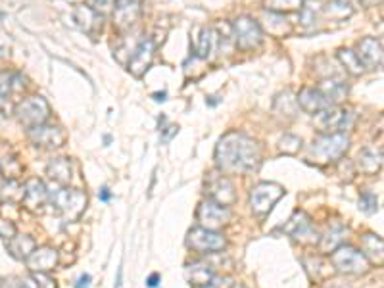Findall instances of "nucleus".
I'll use <instances>...</instances> for the list:
<instances>
[{
    "label": "nucleus",
    "instance_id": "1",
    "mask_svg": "<svg viewBox=\"0 0 384 288\" xmlns=\"http://www.w3.org/2000/svg\"><path fill=\"white\" fill-rule=\"evenodd\" d=\"M215 163L223 173H250L262 163V148L252 136L230 131L217 143Z\"/></svg>",
    "mask_w": 384,
    "mask_h": 288
},
{
    "label": "nucleus",
    "instance_id": "2",
    "mask_svg": "<svg viewBox=\"0 0 384 288\" xmlns=\"http://www.w3.org/2000/svg\"><path fill=\"white\" fill-rule=\"evenodd\" d=\"M350 148V136L344 133H327L317 136L309 146V160L316 163H331L340 160Z\"/></svg>",
    "mask_w": 384,
    "mask_h": 288
},
{
    "label": "nucleus",
    "instance_id": "3",
    "mask_svg": "<svg viewBox=\"0 0 384 288\" xmlns=\"http://www.w3.org/2000/svg\"><path fill=\"white\" fill-rule=\"evenodd\" d=\"M16 119L19 125L27 129L44 125V121L51 118V106L43 96H29L16 106Z\"/></svg>",
    "mask_w": 384,
    "mask_h": 288
},
{
    "label": "nucleus",
    "instance_id": "4",
    "mask_svg": "<svg viewBox=\"0 0 384 288\" xmlns=\"http://www.w3.org/2000/svg\"><path fill=\"white\" fill-rule=\"evenodd\" d=\"M52 206L68 221H75L86 208V195L77 188H58L51 195Z\"/></svg>",
    "mask_w": 384,
    "mask_h": 288
},
{
    "label": "nucleus",
    "instance_id": "5",
    "mask_svg": "<svg viewBox=\"0 0 384 288\" xmlns=\"http://www.w3.org/2000/svg\"><path fill=\"white\" fill-rule=\"evenodd\" d=\"M331 263L338 273L344 275H365L369 271V262L365 255L351 246L336 248L331 255Z\"/></svg>",
    "mask_w": 384,
    "mask_h": 288
},
{
    "label": "nucleus",
    "instance_id": "6",
    "mask_svg": "<svg viewBox=\"0 0 384 288\" xmlns=\"http://www.w3.org/2000/svg\"><path fill=\"white\" fill-rule=\"evenodd\" d=\"M232 37L240 51H254L264 41V31L254 17L240 16L232 21Z\"/></svg>",
    "mask_w": 384,
    "mask_h": 288
},
{
    "label": "nucleus",
    "instance_id": "7",
    "mask_svg": "<svg viewBox=\"0 0 384 288\" xmlns=\"http://www.w3.org/2000/svg\"><path fill=\"white\" fill-rule=\"evenodd\" d=\"M354 111L348 108H338V106H331L327 110L316 114V125L319 131L327 133H344L346 129L354 125Z\"/></svg>",
    "mask_w": 384,
    "mask_h": 288
},
{
    "label": "nucleus",
    "instance_id": "8",
    "mask_svg": "<svg viewBox=\"0 0 384 288\" xmlns=\"http://www.w3.org/2000/svg\"><path fill=\"white\" fill-rule=\"evenodd\" d=\"M284 196V188L277 183H259L250 192V206L252 212L257 215H265L273 208L275 204Z\"/></svg>",
    "mask_w": 384,
    "mask_h": 288
},
{
    "label": "nucleus",
    "instance_id": "9",
    "mask_svg": "<svg viewBox=\"0 0 384 288\" xmlns=\"http://www.w3.org/2000/svg\"><path fill=\"white\" fill-rule=\"evenodd\" d=\"M187 246L200 252V254H215V252H221L223 248L227 246V240L217 231L196 227V229L188 233Z\"/></svg>",
    "mask_w": 384,
    "mask_h": 288
},
{
    "label": "nucleus",
    "instance_id": "10",
    "mask_svg": "<svg viewBox=\"0 0 384 288\" xmlns=\"http://www.w3.org/2000/svg\"><path fill=\"white\" fill-rule=\"evenodd\" d=\"M205 195L210 200L221 204V206H232L237 200L235 187L230 183L229 177H225L221 173H210L205 179Z\"/></svg>",
    "mask_w": 384,
    "mask_h": 288
},
{
    "label": "nucleus",
    "instance_id": "11",
    "mask_svg": "<svg viewBox=\"0 0 384 288\" xmlns=\"http://www.w3.org/2000/svg\"><path fill=\"white\" fill-rule=\"evenodd\" d=\"M198 221H200V225L204 229H221L223 225H227L230 221V210L227 206H221V204H217L208 198L198 208Z\"/></svg>",
    "mask_w": 384,
    "mask_h": 288
},
{
    "label": "nucleus",
    "instance_id": "12",
    "mask_svg": "<svg viewBox=\"0 0 384 288\" xmlns=\"http://www.w3.org/2000/svg\"><path fill=\"white\" fill-rule=\"evenodd\" d=\"M282 231H286L296 242H302V244H316V242H319V233H317L311 219L304 212L294 213L289 219V223L282 227Z\"/></svg>",
    "mask_w": 384,
    "mask_h": 288
},
{
    "label": "nucleus",
    "instance_id": "13",
    "mask_svg": "<svg viewBox=\"0 0 384 288\" xmlns=\"http://www.w3.org/2000/svg\"><path fill=\"white\" fill-rule=\"evenodd\" d=\"M154 52H156V44L150 37H145L140 43L133 48L131 60H129V71L135 77H143L146 69L150 68L154 60Z\"/></svg>",
    "mask_w": 384,
    "mask_h": 288
},
{
    "label": "nucleus",
    "instance_id": "14",
    "mask_svg": "<svg viewBox=\"0 0 384 288\" xmlns=\"http://www.w3.org/2000/svg\"><path fill=\"white\" fill-rule=\"evenodd\" d=\"M140 2L138 0H118L116 10H113V26L120 31H127L135 26L140 17Z\"/></svg>",
    "mask_w": 384,
    "mask_h": 288
},
{
    "label": "nucleus",
    "instance_id": "15",
    "mask_svg": "<svg viewBox=\"0 0 384 288\" xmlns=\"http://www.w3.org/2000/svg\"><path fill=\"white\" fill-rule=\"evenodd\" d=\"M358 56L365 69H376L384 66V48L373 37H365L358 43Z\"/></svg>",
    "mask_w": 384,
    "mask_h": 288
},
{
    "label": "nucleus",
    "instance_id": "16",
    "mask_svg": "<svg viewBox=\"0 0 384 288\" xmlns=\"http://www.w3.org/2000/svg\"><path fill=\"white\" fill-rule=\"evenodd\" d=\"M29 138L33 141L37 146L43 148H60L66 143V133L60 127L54 125H39V127L29 129Z\"/></svg>",
    "mask_w": 384,
    "mask_h": 288
},
{
    "label": "nucleus",
    "instance_id": "17",
    "mask_svg": "<svg viewBox=\"0 0 384 288\" xmlns=\"http://www.w3.org/2000/svg\"><path fill=\"white\" fill-rule=\"evenodd\" d=\"M26 262L31 273H48L58 263V252L52 246H41V248H35L33 254Z\"/></svg>",
    "mask_w": 384,
    "mask_h": 288
},
{
    "label": "nucleus",
    "instance_id": "18",
    "mask_svg": "<svg viewBox=\"0 0 384 288\" xmlns=\"http://www.w3.org/2000/svg\"><path fill=\"white\" fill-rule=\"evenodd\" d=\"M296 102H298L300 108L307 111V114H319V111H323L333 106L331 102L324 98V94L319 91V87L317 89H313V87L302 89L298 96H296Z\"/></svg>",
    "mask_w": 384,
    "mask_h": 288
},
{
    "label": "nucleus",
    "instance_id": "19",
    "mask_svg": "<svg viewBox=\"0 0 384 288\" xmlns=\"http://www.w3.org/2000/svg\"><path fill=\"white\" fill-rule=\"evenodd\" d=\"M48 198H51V195H48V190L44 187L43 181H39V179H29L27 181L26 195H24V200H21V204L26 206L27 210L39 212Z\"/></svg>",
    "mask_w": 384,
    "mask_h": 288
},
{
    "label": "nucleus",
    "instance_id": "20",
    "mask_svg": "<svg viewBox=\"0 0 384 288\" xmlns=\"http://www.w3.org/2000/svg\"><path fill=\"white\" fill-rule=\"evenodd\" d=\"M217 44H219V35L212 27H202L198 33L196 44H194V58L208 60L217 52Z\"/></svg>",
    "mask_w": 384,
    "mask_h": 288
},
{
    "label": "nucleus",
    "instance_id": "21",
    "mask_svg": "<svg viewBox=\"0 0 384 288\" xmlns=\"http://www.w3.org/2000/svg\"><path fill=\"white\" fill-rule=\"evenodd\" d=\"M73 19L86 35H96L102 29V19L94 12L93 6H85V4L77 6L73 12Z\"/></svg>",
    "mask_w": 384,
    "mask_h": 288
},
{
    "label": "nucleus",
    "instance_id": "22",
    "mask_svg": "<svg viewBox=\"0 0 384 288\" xmlns=\"http://www.w3.org/2000/svg\"><path fill=\"white\" fill-rule=\"evenodd\" d=\"M361 250H363V255L367 258V262L376 267L384 265V238L373 233H365L361 237Z\"/></svg>",
    "mask_w": 384,
    "mask_h": 288
},
{
    "label": "nucleus",
    "instance_id": "23",
    "mask_svg": "<svg viewBox=\"0 0 384 288\" xmlns=\"http://www.w3.org/2000/svg\"><path fill=\"white\" fill-rule=\"evenodd\" d=\"M6 248H8L10 255H14L16 260H27L29 255L33 254V250L37 248L33 237H27V235H16L10 240H6Z\"/></svg>",
    "mask_w": 384,
    "mask_h": 288
},
{
    "label": "nucleus",
    "instance_id": "24",
    "mask_svg": "<svg viewBox=\"0 0 384 288\" xmlns=\"http://www.w3.org/2000/svg\"><path fill=\"white\" fill-rule=\"evenodd\" d=\"M319 91L324 94V98L331 102L333 106L340 104L346 96H348V85L338 79V77H331V79H324L323 83L319 85Z\"/></svg>",
    "mask_w": 384,
    "mask_h": 288
},
{
    "label": "nucleus",
    "instance_id": "25",
    "mask_svg": "<svg viewBox=\"0 0 384 288\" xmlns=\"http://www.w3.org/2000/svg\"><path fill=\"white\" fill-rule=\"evenodd\" d=\"M187 277L192 285H196L200 288H208L212 285V280L215 279L214 267L208 265V263H192V265H188Z\"/></svg>",
    "mask_w": 384,
    "mask_h": 288
},
{
    "label": "nucleus",
    "instance_id": "26",
    "mask_svg": "<svg viewBox=\"0 0 384 288\" xmlns=\"http://www.w3.org/2000/svg\"><path fill=\"white\" fill-rule=\"evenodd\" d=\"M46 173L58 185H68L71 181V161H69V158H54L46 165Z\"/></svg>",
    "mask_w": 384,
    "mask_h": 288
},
{
    "label": "nucleus",
    "instance_id": "27",
    "mask_svg": "<svg viewBox=\"0 0 384 288\" xmlns=\"http://www.w3.org/2000/svg\"><path fill=\"white\" fill-rule=\"evenodd\" d=\"M358 168L361 173L365 175H376L381 168H383V160H381V154L371 150V148H365L361 150L358 156Z\"/></svg>",
    "mask_w": 384,
    "mask_h": 288
},
{
    "label": "nucleus",
    "instance_id": "28",
    "mask_svg": "<svg viewBox=\"0 0 384 288\" xmlns=\"http://www.w3.org/2000/svg\"><path fill=\"white\" fill-rule=\"evenodd\" d=\"M336 58H338V62L342 64V68L346 69L350 75L359 77L361 73H363V71H365V68H363V64H361V60H359L358 52L356 51H350V48H340L338 54H336Z\"/></svg>",
    "mask_w": 384,
    "mask_h": 288
},
{
    "label": "nucleus",
    "instance_id": "29",
    "mask_svg": "<svg viewBox=\"0 0 384 288\" xmlns=\"http://www.w3.org/2000/svg\"><path fill=\"white\" fill-rule=\"evenodd\" d=\"M354 14V8L348 0H331L323 8V16L333 21H344Z\"/></svg>",
    "mask_w": 384,
    "mask_h": 288
},
{
    "label": "nucleus",
    "instance_id": "30",
    "mask_svg": "<svg viewBox=\"0 0 384 288\" xmlns=\"http://www.w3.org/2000/svg\"><path fill=\"white\" fill-rule=\"evenodd\" d=\"M26 195V185H21L16 179H8L6 183L0 185V200L8 204H17L24 200Z\"/></svg>",
    "mask_w": 384,
    "mask_h": 288
},
{
    "label": "nucleus",
    "instance_id": "31",
    "mask_svg": "<svg viewBox=\"0 0 384 288\" xmlns=\"http://www.w3.org/2000/svg\"><path fill=\"white\" fill-rule=\"evenodd\" d=\"M348 235V229H344V227H333V229L327 231V235L321 237V252H334L336 248H340L344 244V238Z\"/></svg>",
    "mask_w": 384,
    "mask_h": 288
},
{
    "label": "nucleus",
    "instance_id": "32",
    "mask_svg": "<svg viewBox=\"0 0 384 288\" xmlns=\"http://www.w3.org/2000/svg\"><path fill=\"white\" fill-rule=\"evenodd\" d=\"M302 6H304V0H267V4H265V8L269 12L282 14V16L302 10Z\"/></svg>",
    "mask_w": 384,
    "mask_h": 288
},
{
    "label": "nucleus",
    "instance_id": "33",
    "mask_svg": "<svg viewBox=\"0 0 384 288\" xmlns=\"http://www.w3.org/2000/svg\"><path fill=\"white\" fill-rule=\"evenodd\" d=\"M12 93H17L16 85H14V73L0 71V104L8 102Z\"/></svg>",
    "mask_w": 384,
    "mask_h": 288
},
{
    "label": "nucleus",
    "instance_id": "34",
    "mask_svg": "<svg viewBox=\"0 0 384 288\" xmlns=\"http://www.w3.org/2000/svg\"><path fill=\"white\" fill-rule=\"evenodd\" d=\"M316 4H317L316 0H309L307 4L304 2V6H302V10H300V24H302V26L309 27V26H313V24L317 21V12H319V10L313 8Z\"/></svg>",
    "mask_w": 384,
    "mask_h": 288
},
{
    "label": "nucleus",
    "instance_id": "35",
    "mask_svg": "<svg viewBox=\"0 0 384 288\" xmlns=\"http://www.w3.org/2000/svg\"><path fill=\"white\" fill-rule=\"evenodd\" d=\"M282 154H298L302 148V138L296 135H284L279 143Z\"/></svg>",
    "mask_w": 384,
    "mask_h": 288
},
{
    "label": "nucleus",
    "instance_id": "36",
    "mask_svg": "<svg viewBox=\"0 0 384 288\" xmlns=\"http://www.w3.org/2000/svg\"><path fill=\"white\" fill-rule=\"evenodd\" d=\"M359 210L363 213H375L376 212V196L373 192H363L359 196Z\"/></svg>",
    "mask_w": 384,
    "mask_h": 288
},
{
    "label": "nucleus",
    "instance_id": "37",
    "mask_svg": "<svg viewBox=\"0 0 384 288\" xmlns=\"http://www.w3.org/2000/svg\"><path fill=\"white\" fill-rule=\"evenodd\" d=\"M116 4H118V0H93L91 6L98 16H108V14H113Z\"/></svg>",
    "mask_w": 384,
    "mask_h": 288
},
{
    "label": "nucleus",
    "instance_id": "38",
    "mask_svg": "<svg viewBox=\"0 0 384 288\" xmlns=\"http://www.w3.org/2000/svg\"><path fill=\"white\" fill-rule=\"evenodd\" d=\"M0 288H37V282L31 277H24V279L10 277V279L2 280V287Z\"/></svg>",
    "mask_w": 384,
    "mask_h": 288
},
{
    "label": "nucleus",
    "instance_id": "39",
    "mask_svg": "<svg viewBox=\"0 0 384 288\" xmlns=\"http://www.w3.org/2000/svg\"><path fill=\"white\" fill-rule=\"evenodd\" d=\"M33 279L37 282V288H58L56 280L48 273H33Z\"/></svg>",
    "mask_w": 384,
    "mask_h": 288
},
{
    "label": "nucleus",
    "instance_id": "40",
    "mask_svg": "<svg viewBox=\"0 0 384 288\" xmlns=\"http://www.w3.org/2000/svg\"><path fill=\"white\" fill-rule=\"evenodd\" d=\"M0 237L4 240H10L12 237H16V225L10 219H2L0 217Z\"/></svg>",
    "mask_w": 384,
    "mask_h": 288
},
{
    "label": "nucleus",
    "instance_id": "41",
    "mask_svg": "<svg viewBox=\"0 0 384 288\" xmlns=\"http://www.w3.org/2000/svg\"><path fill=\"white\" fill-rule=\"evenodd\" d=\"M91 280H93V277H91L89 273H85V275H81V277L77 279L75 288H89L91 287Z\"/></svg>",
    "mask_w": 384,
    "mask_h": 288
},
{
    "label": "nucleus",
    "instance_id": "42",
    "mask_svg": "<svg viewBox=\"0 0 384 288\" xmlns=\"http://www.w3.org/2000/svg\"><path fill=\"white\" fill-rule=\"evenodd\" d=\"M146 285H148L150 288L158 287V285H160V275H158V273L150 275V277H148V280H146Z\"/></svg>",
    "mask_w": 384,
    "mask_h": 288
},
{
    "label": "nucleus",
    "instance_id": "43",
    "mask_svg": "<svg viewBox=\"0 0 384 288\" xmlns=\"http://www.w3.org/2000/svg\"><path fill=\"white\" fill-rule=\"evenodd\" d=\"M98 198H100L102 202H110V198H111L110 188H108V187L100 188V192H98Z\"/></svg>",
    "mask_w": 384,
    "mask_h": 288
},
{
    "label": "nucleus",
    "instance_id": "44",
    "mask_svg": "<svg viewBox=\"0 0 384 288\" xmlns=\"http://www.w3.org/2000/svg\"><path fill=\"white\" fill-rule=\"evenodd\" d=\"M167 129H170V131H165V135L162 136L163 143H167V141H170L171 136L177 135V131H179V127H175V125H171V127H167Z\"/></svg>",
    "mask_w": 384,
    "mask_h": 288
},
{
    "label": "nucleus",
    "instance_id": "45",
    "mask_svg": "<svg viewBox=\"0 0 384 288\" xmlns=\"http://www.w3.org/2000/svg\"><path fill=\"white\" fill-rule=\"evenodd\" d=\"M363 6H376V4H381L383 0H359Z\"/></svg>",
    "mask_w": 384,
    "mask_h": 288
},
{
    "label": "nucleus",
    "instance_id": "46",
    "mask_svg": "<svg viewBox=\"0 0 384 288\" xmlns=\"http://www.w3.org/2000/svg\"><path fill=\"white\" fill-rule=\"evenodd\" d=\"M152 96H154V100H156V102H163L165 98H167V93L163 91V93H156V94H152Z\"/></svg>",
    "mask_w": 384,
    "mask_h": 288
},
{
    "label": "nucleus",
    "instance_id": "47",
    "mask_svg": "<svg viewBox=\"0 0 384 288\" xmlns=\"http://www.w3.org/2000/svg\"><path fill=\"white\" fill-rule=\"evenodd\" d=\"M232 288H246V287H242V285H235V287Z\"/></svg>",
    "mask_w": 384,
    "mask_h": 288
},
{
    "label": "nucleus",
    "instance_id": "48",
    "mask_svg": "<svg viewBox=\"0 0 384 288\" xmlns=\"http://www.w3.org/2000/svg\"><path fill=\"white\" fill-rule=\"evenodd\" d=\"M0 175H2V170H0Z\"/></svg>",
    "mask_w": 384,
    "mask_h": 288
}]
</instances>
